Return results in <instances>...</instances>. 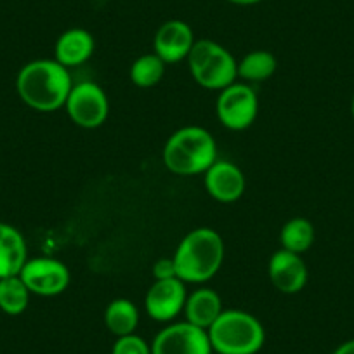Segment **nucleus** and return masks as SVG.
Wrapping results in <instances>:
<instances>
[{"mask_svg": "<svg viewBox=\"0 0 354 354\" xmlns=\"http://www.w3.org/2000/svg\"><path fill=\"white\" fill-rule=\"evenodd\" d=\"M16 87L25 104L37 111L49 113L66 104L73 84L66 66L56 59H39L21 68Z\"/></svg>", "mask_w": 354, "mask_h": 354, "instance_id": "obj_1", "label": "nucleus"}, {"mask_svg": "<svg viewBox=\"0 0 354 354\" xmlns=\"http://www.w3.org/2000/svg\"><path fill=\"white\" fill-rule=\"evenodd\" d=\"M30 290L19 274L0 280V309L8 315H21L28 308Z\"/></svg>", "mask_w": 354, "mask_h": 354, "instance_id": "obj_20", "label": "nucleus"}, {"mask_svg": "<svg viewBox=\"0 0 354 354\" xmlns=\"http://www.w3.org/2000/svg\"><path fill=\"white\" fill-rule=\"evenodd\" d=\"M227 2H233V4H238V6H254V4H259L261 0H227Z\"/></svg>", "mask_w": 354, "mask_h": 354, "instance_id": "obj_25", "label": "nucleus"}, {"mask_svg": "<svg viewBox=\"0 0 354 354\" xmlns=\"http://www.w3.org/2000/svg\"><path fill=\"white\" fill-rule=\"evenodd\" d=\"M268 273L271 283L283 294H297L308 283V268L301 255L285 248L271 255Z\"/></svg>", "mask_w": 354, "mask_h": 354, "instance_id": "obj_12", "label": "nucleus"}, {"mask_svg": "<svg viewBox=\"0 0 354 354\" xmlns=\"http://www.w3.org/2000/svg\"><path fill=\"white\" fill-rule=\"evenodd\" d=\"M104 323L113 335H131L138 328L139 311L134 302H131L129 299H115L106 308Z\"/></svg>", "mask_w": 354, "mask_h": 354, "instance_id": "obj_17", "label": "nucleus"}, {"mask_svg": "<svg viewBox=\"0 0 354 354\" xmlns=\"http://www.w3.org/2000/svg\"><path fill=\"white\" fill-rule=\"evenodd\" d=\"M333 354H354V340H349V342L337 347V349L333 351Z\"/></svg>", "mask_w": 354, "mask_h": 354, "instance_id": "obj_24", "label": "nucleus"}, {"mask_svg": "<svg viewBox=\"0 0 354 354\" xmlns=\"http://www.w3.org/2000/svg\"><path fill=\"white\" fill-rule=\"evenodd\" d=\"M19 277L25 281L30 294L44 295V297L63 294L70 285V271L66 266L50 257L26 261Z\"/></svg>", "mask_w": 354, "mask_h": 354, "instance_id": "obj_9", "label": "nucleus"}, {"mask_svg": "<svg viewBox=\"0 0 354 354\" xmlns=\"http://www.w3.org/2000/svg\"><path fill=\"white\" fill-rule=\"evenodd\" d=\"M153 277H155V280L177 278L174 259H160V261H156L155 266H153Z\"/></svg>", "mask_w": 354, "mask_h": 354, "instance_id": "obj_23", "label": "nucleus"}, {"mask_svg": "<svg viewBox=\"0 0 354 354\" xmlns=\"http://www.w3.org/2000/svg\"><path fill=\"white\" fill-rule=\"evenodd\" d=\"M212 349L219 354H255L264 346L266 332L255 316L245 311H223L207 330Z\"/></svg>", "mask_w": 354, "mask_h": 354, "instance_id": "obj_4", "label": "nucleus"}, {"mask_svg": "<svg viewBox=\"0 0 354 354\" xmlns=\"http://www.w3.org/2000/svg\"><path fill=\"white\" fill-rule=\"evenodd\" d=\"M94 37L82 28L64 32L56 42V61L63 66H78L85 63L94 53Z\"/></svg>", "mask_w": 354, "mask_h": 354, "instance_id": "obj_16", "label": "nucleus"}, {"mask_svg": "<svg viewBox=\"0 0 354 354\" xmlns=\"http://www.w3.org/2000/svg\"><path fill=\"white\" fill-rule=\"evenodd\" d=\"M111 354H151V349L141 337L131 333V335L118 337Z\"/></svg>", "mask_w": 354, "mask_h": 354, "instance_id": "obj_22", "label": "nucleus"}, {"mask_svg": "<svg viewBox=\"0 0 354 354\" xmlns=\"http://www.w3.org/2000/svg\"><path fill=\"white\" fill-rule=\"evenodd\" d=\"M165 75V63L156 54L139 56L131 66V80L138 87H155Z\"/></svg>", "mask_w": 354, "mask_h": 354, "instance_id": "obj_21", "label": "nucleus"}, {"mask_svg": "<svg viewBox=\"0 0 354 354\" xmlns=\"http://www.w3.org/2000/svg\"><path fill=\"white\" fill-rule=\"evenodd\" d=\"M172 259L179 280L205 283L223 266L224 241L210 227H198L183 238Z\"/></svg>", "mask_w": 354, "mask_h": 354, "instance_id": "obj_2", "label": "nucleus"}, {"mask_svg": "<svg viewBox=\"0 0 354 354\" xmlns=\"http://www.w3.org/2000/svg\"><path fill=\"white\" fill-rule=\"evenodd\" d=\"M64 106L71 120L78 127L84 129L100 127L110 113L106 94L94 82H82V84L73 85Z\"/></svg>", "mask_w": 354, "mask_h": 354, "instance_id": "obj_6", "label": "nucleus"}, {"mask_svg": "<svg viewBox=\"0 0 354 354\" xmlns=\"http://www.w3.org/2000/svg\"><path fill=\"white\" fill-rule=\"evenodd\" d=\"M195 44V35L188 23L181 19H170L163 23L155 35V54L163 63H177L188 57Z\"/></svg>", "mask_w": 354, "mask_h": 354, "instance_id": "obj_11", "label": "nucleus"}, {"mask_svg": "<svg viewBox=\"0 0 354 354\" xmlns=\"http://www.w3.org/2000/svg\"><path fill=\"white\" fill-rule=\"evenodd\" d=\"M351 111H353V117H354V97H353V104H351Z\"/></svg>", "mask_w": 354, "mask_h": 354, "instance_id": "obj_26", "label": "nucleus"}, {"mask_svg": "<svg viewBox=\"0 0 354 354\" xmlns=\"http://www.w3.org/2000/svg\"><path fill=\"white\" fill-rule=\"evenodd\" d=\"M217 160V145L209 131L196 125L174 132L163 148L167 169L179 176L205 174Z\"/></svg>", "mask_w": 354, "mask_h": 354, "instance_id": "obj_3", "label": "nucleus"}, {"mask_svg": "<svg viewBox=\"0 0 354 354\" xmlns=\"http://www.w3.org/2000/svg\"><path fill=\"white\" fill-rule=\"evenodd\" d=\"M207 330L188 322L174 323L155 337L151 354H212Z\"/></svg>", "mask_w": 354, "mask_h": 354, "instance_id": "obj_8", "label": "nucleus"}, {"mask_svg": "<svg viewBox=\"0 0 354 354\" xmlns=\"http://www.w3.org/2000/svg\"><path fill=\"white\" fill-rule=\"evenodd\" d=\"M26 259V243L16 227L0 223V280L21 273Z\"/></svg>", "mask_w": 354, "mask_h": 354, "instance_id": "obj_14", "label": "nucleus"}, {"mask_svg": "<svg viewBox=\"0 0 354 354\" xmlns=\"http://www.w3.org/2000/svg\"><path fill=\"white\" fill-rule=\"evenodd\" d=\"M186 297L185 281L179 278L156 280L146 294V311L156 322H170L185 311Z\"/></svg>", "mask_w": 354, "mask_h": 354, "instance_id": "obj_10", "label": "nucleus"}, {"mask_svg": "<svg viewBox=\"0 0 354 354\" xmlns=\"http://www.w3.org/2000/svg\"><path fill=\"white\" fill-rule=\"evenodd\" d=\"M217 117L224 127L243 131L254 124L259 111L257 94L247 84H231L217 97Z\"/></svg>", "mask_w": 354, "mask_h": 354, "instance_id": "obj_7", "label": "nucleus"}, {"mask_svg": "<svg viewBox=\"0 0 354 354\" xmlns=\"http://www.w3.org/2000/svg\"><path fill=\"white\" fill-rule=\"evenodd\" d=\"M205 188L217 202H236L245 192V176L234 163L216 160L205 172Z\"/></svg>", "mask_w": 354, "mask_h": 354, "instance_id": "obj_13", "label": "nucleus"}, {"mask_svg": "<svg viewBox=\"0 0 354 354\" xmlns=\"http://www.w3.org/2000/svg\"><path fill=\"white\" fill-rule=\"evenodd\" d=\"M223 311V301L219 294L210 288H198L186 297V322L202 330H209Z\"/></svg>", "mask_w": 354, "mask_h": 354, "instance_id": "obj_15", "label": "nucleus"}, {"mask_svg": "<svg viewBox=\"0 0 354 354\" xmlns=\"http://www.w3.org/2000/svg\"><path fill=\"white\" fill-rule=\"evenodd\" d=\"M189 71L196 84L209 91H223L234 84L238 63L233 54L209 39L195 40L188 54Z\"/></svg>", "mask_w": 354, "mask_h": 354, "instance_id": "obj_5", "label": "nucleus"}, {"mask_svg": "<svg viewBox=\"0 0 354 354\" xmlns=\"http://www.w3.org/2000/svg\"><path fill=\"white\" fill-rule=\"evenodd\" d=\"M278 61L268 50H252L238 63V77L247 82L268 80L277 71Z\"/></svg>", "mask_w": 354, "mask_h": 354, "instance_id": "obj_19", "label": "nucleus"}, {"mask_svg": "<svg viewBox=\"0 0 354 354\" xmlns=\"http://www.w3.org/2000/svg\"><path fill=\"white\" fill-rule=\"evenodd\" d=\"M281 247L294 254H304L315 241V227L304 217H294L288 221L280 233Z\"/></svg>", "mask_w": 354, "mask_h": 354, "instance_id": "obj_18", "label": "nucleus"}]
</instances>
